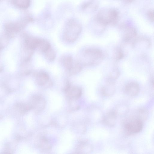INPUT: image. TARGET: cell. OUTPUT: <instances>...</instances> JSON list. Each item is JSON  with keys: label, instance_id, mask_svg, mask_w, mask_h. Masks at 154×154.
<instances>
[{"label": "cell", "instance_id": "obj_4", "mask_svg": "<svg viewBox=\"0 0 154 154\" xmlns=\"http://www.w3.org/2000/svg\"><path fill=\"white\" fill-rule=\"evenodd\" d=\"M63 90L66 97L70 100H76L81 96L82 94V89L79 87L72 86L68 79L65 81Z\"/></svg>", "mask_w": 154, "mask_h": 154}, {"label": "cell", "instance_id": "obj_3", "mask_svg": "<svg viewBox=\"0 0 154 154\" xmlns=\"http://www.w3.org/2000/svg\"><path fill=\"white\" fill-rule=\"evenodd\" d=\"M84 56L87 61L85 63L86 65H96L101 63L104 56L103 51L96 48L86 49L83 53Z\"/></svg>", "mask_w": 154, "mask_h": 154}, {"label": "cell", "instance_id": "obj_25", "mask_svg": "<svg viewBox=\"0 0 154 154\" xmlns=\"http://www.w3.org/2000/svg\"><path fill=\"white\" fill-rule=\"evenodd\" d=\"M44 54L46 59L50 62L53 61L56 57V53L51 48Z\"/></svg>", "mask_w": 154, "mask_h": 154}, {"label": "cell", "instance_id": "obj_1", "mask_svg": "<svg viewBox=\"0 0 154 154\" xmlns=\"http://www.w3.org/2000/svg\"><path fill=\"white\" fill-rule=\"evenodd\" d=\"M82 30L80 24L75 20H68L66 25L63 35L64 40L67 42L72 43L78 38Z\"/></svg>", "mask_w": 154, "mask_h": 154}, {"label": "cell", "instance_id": "obj_26", "mask_svg": "<svg viewBox=\"0 0 154 154\" xmlns=\"http://www.w3.org/2000/svg\"><path fill=\"white\" fill-rule=\"evenodd\" d=\"M147 16L149 20L152 22L154 21V11L150 10L147 13Z\"/></svg>", "mask_w": 154, "mask_h": 154}, {"label": "cell", "instance_id": "obj_20", "mask_svg": "<svg viewBox=\"0 0 154 154\" xmlns=\"http://www.w3.org/2000/svg\"><path fill=\"white\" fill-rule=\"evenodd\" d=\"M82 69V65L80 63H76L74 64L72 68L67 72L69 75L72 76L79 72Z\"/></svg>", "mask_w": 154, "mask_h": 154}, {"label": "cell", "instance_id": "obj_21", "mask_svg": "<svg viewBox=\"0 0 154 154\" xmlns=\"http://www.w3.org/2000/svg\"><path fill=\"white\" fill-rule=\"evenodd\" d=\"M128 107L127 105L123 104L118 105L114 111L117 116H121L126 113L128 111Z\"/></svg>", "mask_w": 154, "mask_h": 154}, {"label": "cell", "instance_id": "obj_23", "mask_svg": "<svg viewBox=\"0 0 154 154\" xmlns=\"http://www.w3.org/2000/svg\"><path fill=\"white\" fill-rule=\"evenodd\" d=\"M148 115V111L146 109L144 108H141L138 110L137 118L143 121L147 119Z\"/></svg>", "mask_w": 154, "mask_h": 154}, {"label": "cell", "instance_id": "obj_13", "mask_svg": "<svg viewBox=\"0 0 154 154\" xmlns=\"http://www.w3.org/2000/svg\"><path fill=\"white\" fill-rule=\"evenodd\" d=\"M36 145L39 149L44 151L49 150L52 146V145L49 140L43 136L38 137L36 142Z\"/></svg>", "mask_w": 154, "mask_h": 154}, {"label": "cell", "instance_id": "obj_16", "mask_svg": "<svg viewBox=\"0 0 154 154\" xmlns=\"http://www.w3.org/2000/svg\"><path fill=\"white\" fill-rule=\"evenodd\" d=\"M39 38L31 36H27L25 39V45L27 49L32 51L37 48Z\"/></svg>", "mask_w": 154, "mask_h": 154}, {"label": "cell", "instance_id": "obj_17", "mask_svg": "<svg viewBox=\"0 0 154 154\" xmlns=\"http://www.w3.org/2000/svg\"><path fill=\"white\" fill-rule=\"evenodd\" d=\"M61 62L67 72L70 69L74 64L73 59L70 56L66 55L63 57Z\"/></svg>", "mask_w": 154, "mask_h": 154}, {"label": "cell", "instance_id": "obj_9", "mask_svg": "<svg viewBox=\"0 0 154 154\" xmlns=\"http://www.w3.org/2000/svg\"><path fill=\"white\" fill-rule=\"evenodd\" d=\"M121 28L124 31L123 40L125 42H128L133 40L136 37L137 31L132 26L126 25H122Z\"/></svg>", "mask_w": 154, "mask_h": 154}, {"label": "cell", "instance_id": "obj_5", "mask_svg": "<svg viewBox=\"0 0 154 154\" xmlns=\"http://www.w3.org/2000/svg\"><path fill=\"white\" fill-rule=\"evenodd\" d=\"M143 125V121L136 118L126 123L124 125V128L128 134H134L142 130Z\"/></svg>", "mask_w": 154, "mask_h": 154}, {"label": "cell", "instance_id": "obj_6", "mask_svg": "<svg viewBox=\"0 0 154 154\" xmlns=\"http://www.w3.org/2000/svg\"><path fill=\"white\" fill-rule=\"evenodd\" d=\"M32 19L29 18L25 19L16 23H9L5 26V29L8 35L12 36L14 34L19 31L25 26Z\"/></svg>", "mask_w": 154, "mask_h": 154}, {"label": "cell", "instance_id": "obj_14", "mask_svg": "<svg viewBox=\"0 0 154 154\" xmlns=\"http://www.w3.org/2000/svg\"><path fill=\"white\" fill-rule=\"evenodd\" d=\"M92 149L93 147L91 144L87 141H82L77 144L75 152L77 153H89Z\"/></svg>", "mask_w": 154, "mask_h": 154}, {"label": "cell", "instance_id": "obj_2", "mask_svg": "<svg viewBox=\"0 0 154 154\" xmlns=\"http://www.w3.org/2000/svg\"><path fill=\"white\" fill-rule=\"evenodd\" d=\"M118 13L116 10H102L99 12L95 17L96 21L103 26L110 25H115L117 23Z\"/></svg>", "mask_w": 154, "mask_h": 154}, {"label": "cell", "instance_id": "obj_7", "mask_svg": "<svg viewBox=\"0 0 154 154\" xmlns=\"http://www.w3.org/2000/svg\"><path fill=\"white\" fill-rule=\"evenodd\" d=\"M36 82L39 86L45 87L49 88L52 85V83L49 75L46 72L43 71H38L34 75Z\"/></svg>", "mask_w": 154, "mask_h": 154}, {"label": "cell", "instance_id": "obj_22", "mask_svg": "<svg viewBox=\"0 0 154 154\" xmlns=\"http://www.w3.org/2000/svg\"><path fill=\"white\" fill-rule=\"evenodd\" d=\"M120 72L117 69H115L110 73L106 79V81L115 82V80L120 75Z\"/></svg>", "mask_w": 154, "mask_h": 154}, {"label": "cell", "instance_id": "obj_8", "mask_svg": "<svg viewBox=\"0 0 154 154\" xmlns=\"http://www.w3.org/2000/svg\"><path fill=\"white\" fill-rule=\"evenodd\" d=\"M46 103L45 99L42 96L36 95L32 97L29 105L36 112L39 113L45 108Z\"/></svg>", "mask_w": 154, "mask_h": 154}, {"label": "cell", "instance_id": "obj_19", "mask_svg": "<svg viewBox=\"0 0 154 154\" xmlns=\"http://www.w3.org/2000/svg\"><path fill=\"white\" fill-rule=\"evenodd\" d=\"M12 2L17 7L23 9L28 8L30 4V0H12Z\"/></svg>", "mask_w": 154, "mask_h": 154}, {"label": "cell", "instance_id": "obj_10", "mask_svg": "<svg viewBox=\"0 0 154 154\" xmlns=\"http://www.w3.org/2000/svg\"><path fill=\"white\" fill-rule=\"evenodd\" d=\"M140 90L139 84L135 82H131L127 84L125 86L124 91L127 95L134 97L137 96Z\"/></svg>", "mask_w": 154, "mask_h": 154}, {"label": "cell", "instance_id": "obj_11", "mask_svg": "<svg viewBox=\"0 0 154 154\" xmlns=\"http://www.w3.org/2000/svg\"><path fill=\"white\" fill-rule=\"evenodd\" d=\"M117 116L114 110H111L103 116L102 119L103 122L108 126L112 127L116 124Z\"/></svg>", "mask_w": 154, "mask_h": 154}, {"label": "cell", "instance_id": "obj_27", "mask_svg": "<svg viewBox=\"0 0 154 154\" xmlns=\"http://www.w3.org/2000/svg\"><path fill=\"white\" fill-rule=\"evenodd\" d=\"M125 2L127 3H131L134 1V0H122Z\"/></svg>", "mask_w": 154, "mask_h": 154}, {"label": "cell", "instance_id": "obj_15", "mask_svg": "<svg viewBox=\"0 0 154 154\" xmlns=\"http://www.w3.org/2000/svg\"><path fill=\"white\" fill-rule=\"evenodd\" d=\"M106 81V85L101 88V93L103 96H110L115 92V82Z\"/></svg>", "mask_w": 154, "mask_h": 154}, {"label": "cell", "instance_id": "obj_24", "mask_svg": "<svg viewBox=\"0 0 154 154\" xmlns=\"http://www.w3.org/2000/svg\"><path fill=\"white\" fill-rule=\"evenodd\" d=\"M124 57V54L122 50L119 48H116L113 55V58L116 61H118L122 59Z\"/></svg>", "mask_w": 154, "mask_h": 154}, {"label": "cell", "instance_id": "obj_12", "mask_svg": "<svg viewBox=\"0 0 154 154\" xmlns=\"http://www.w3.org/2000/svg\"><path fill=\"white\" fill-rule=\"evenodd\" d=\"M132 42V46L135 48H141L142 47L147 48L150 47L151 45L150 40L145 37H136Z\"/></svg>", "mask_w": 154, "mask_h": 154}, {"label": "cell", "instance_id": "obj_18", "mask_svg": "<svg viewBox=\"0 0 154 154\" xmlns=\"http://www.w3.org/2000/svg\"><path fill=\"white\" fill-rule=\"evenodd\" d=\"M51 48L50 43L47 40L40 39L37 48L41 52L45 53Z\"/></svg>", "mask_w": 154, "mask_h": 154}]
</instances>
